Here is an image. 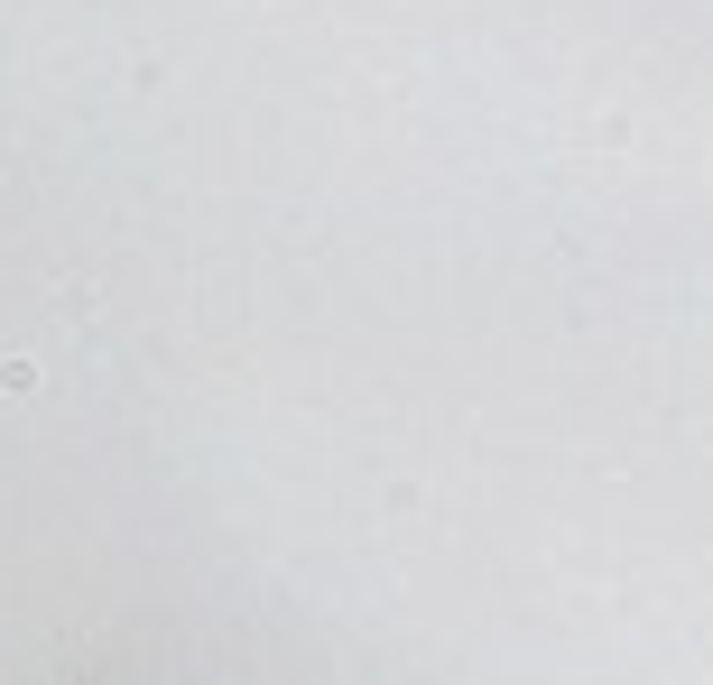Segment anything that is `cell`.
<instances>
[{
  "label": "cell",
  "instance_id": "1",
  "mask_svg": "<svg viewBox=\"0 0 713 685\" xmlns=\"http://www.w3.org/2000/svg\"><path fill=\"white\" fill-rule=\"evenodd\" d=\"M38 389H47V380H38V361H29V352L0 361V399H38Z\"/></svg>",
  "mask_w": 713,
  "mask_h": 685
}]
</instances>
